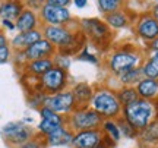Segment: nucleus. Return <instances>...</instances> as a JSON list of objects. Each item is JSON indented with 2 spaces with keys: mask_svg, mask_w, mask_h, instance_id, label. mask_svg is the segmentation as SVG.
Masks as SVG:
<instances>
[{
  "mask_svg": "<svg viewBox=\"0 0 158 148\" xmlns=\"http://www.w3.org/2000/svg\"><path fill=\"white\" fill-rule=\"evenodd\" d=\"M143 59H145V54L139 49L133 46H123L108 54V57L106 59V68L108 69L110 74L118 76L129 69L141 66Z\"/></svg>",
  "mask_w": 158,
  "mask_h": 148,
  "instance_id": "nucleus-1",
  "label": "nucleus"
},
{
  "mask_svg": "<svg viewBox=\"0 0 158 148\" xmlns=\"http://www.w3.org/2000/svg\"><path fill=\"white\" fill-rule=\"evenodd\" d=\"M91 107L102 119H117L122 116L123 106L120 104L116 90L108 85H100L94 88V95L91 98Z\"/></svg>",
  "mask_w": 158,
  "mask_h": 148,
  "instance_id": "nucleus-2",
  "label": "nucleus"
},
{
  "mask_svg": "<svg viewBox=\"0 0 158 148\" xmlns=\"http://www.w3.org/2000/svg\"><path fill=\"white\" fill-rule=\"evenodd\" d=\"M122 117L127 120L138 132H141L158 117L157 106L154 101L138 98L136 101L130 103L129 106H124L122 110Z\"/></svg>",
  "mask_w": 158,
  "mask_h": 148,
  "instance_id": "nucleus-3",
  "label": "nucleus"
},
{
  "mask_svg": "<svg viewBox=\"0 0 158 148\" xmlns=\"http://www.w3.org/2000/svg\"><path fill=\"white\" fill-rule=\"evenodd\" d=\"M79 27L86 35V38L100 50H106L113 38V29L107 25L104 19L98 18H84L79 21Z\"/></svg>",
  "mask_w": 158,
  "mask_h": 148,
  "instance_id": "nucleus-4",
  "label": "nucleus"
},
{
  "mask_svg": "<svg viewBox=\"0 0 158 148\" xmlns=\"http://www.w3.org/2000/svg\"><path fill=\"white\" fill-rule=\"evenodd\" d=\"M102 117L91 106L76 107L70 114L66 116V125L72 132L86 131V129H100Z\"/></svg>",
  "mask_w": 158,
  "mask_h": 148,
  "instance_id": "nucleus-5",
  "label": "nucleus"
},
{
  "mask_svg": "<svg viewBox=\"0 0 158 148\" xmlns=\"http://www.w3.org/2000/svg\"><path fill=\"white\" fill-rule=\"evenodd\" d=\"M38 82H40V90H43L47 95H53V94H57L60 91H64V90H68L69 87L68 70L54 65L44 75L40 76Z\"/></svg>",
  "mask_w": 158,
  "mask_h": 148,
  "instance_id": "nucleus-6",
  "label": "nucleus"
},
{
  "mask_svg": "<svg viewBox=\"0 0 158 148\" xmlns=\"http://www.w3.org/2000/svg\"><path fill=\"white\" fill-rule=\"evenodd\" d=\"M57 53V49L51 44L48 40H45L44 37L38 40L37 43L31 44L22 51H16V54L21 56V63L25 65L27 62L38 60V59H45V57H54Z\"/></svg>",
  "mask_w": 158,
  "mask_h": 148,
  "instance_id": "nucleus-7",
  "label": "nucleus"
},
{
  "mask_svg": "<svg viewBox=\"0 0 158 148\" xmlns=\"http://www.w3.org/2000/svg\"><path fill=\"white\" fill-rule=\"evenodd\" d=\"M41 22L45 25H69L72 22V13L68 7L45 3L38 12Z\"/></svg>",
  "mask_w": 158,
  "mask_h": 148,
  "instance_id": "nucleus-8",
  "label": "nucleus"
},
{
  "mask_svg": "<svg viewBox=\"0 0 158 148\" xmlns=\"http://www.w3.org/2000/svg\"><path fill=\"white\" fill-rule=\"evenodd\" d=\"M133 29H135V34L147 44H149L158 37V22L154 19V16L149 12L141 13L136 18L135 23H133Z\"/></svg>",
  "mask_w": 158,
  "mask_h": 148,
  "instance_id": "nucleus-9",
  "label": "nucleus"
},
{
  "mask_svg": "<svg viewBox=\"0 0 158 148\" xmlns=\"http://www.w3.org/2000/svg\"><path fill=\"white\" fill-rule=\"evenodd\" d=\"M45 106L48 108H51L53 112L63 114V116L70 114L75 108L78 107L76 106V100H75L70 90H64V91H60L57 94L48 95L47 100H45Z\"/></svg>",
  "mask_w": 158,
  "mask_h": 148,
  "instance_id": "nucleus-10",
  "label": "nucleus"
},
{
  "mask_svg": "<svg viewBox=\"0 0 158 148\" xmlns=\"http://www.w3.org/2000/svg\"><path fill=\"white\" fill-rule=\"evenodd\" d=\"M76 29H72L69 25H44L43 27V37L50 41L59 50L70 43Z\"/></svg>",
  "mask_w": 158,
  "mask_h": 148,
  "instance_id": "nucleus-11",
  "label": "nucleus"
},
{
  "mask_svg": "<svg viewBox=\"0 0 158 148\" xmlns=\"http://www.w3.org/2000/svg\"><path fill=\"white\" fill-rule=\"evenodd\" d=\"M38 112L41 114V122H40V125H38V129L41 132V135H44L45 138L48 137V135H51L54 131H57L59 128L66 126V116L53 112L47 106L41 107Z\"/></svg>",
  "mask_w": 158,
  "mask_h": 148,
  "instance_id": "nucleus-12",
  "label": "nucleus"
},
{
  "mask_svg": "<svg viewBox=\"0 0 158 148\" xmlns=\"http://www.w3.org/2000/svg\"><path fill=\"white\" fill-rule=\"evenodd\" d=\"M101 129H86V131L75 132L72 139L73 148H98L102 139Z\"/></svg>",
  "mask_w": 158,
  "mask_h": 148,
  "instance_id": "nucleus-13",
  "label": "nucleus"
},
{
  "mask_svg": "<svg viewBox=\"0 0 158 148\" xmlns=\"http://www.w3.org/2000/svg\"><path fill=\"white\" fill-rule=\"evenodd\" d=\"M43 38V29H31V31H23V32H18L10 41V47L16 51H22L31 44L37 43L38 40Z\"/></svg>",
  "mask_w": 158,
  "mask_h": 148,
  "instance_id": "nucleus-14",
  "label": "nucleus"
},
{
  "mask_svg": "<svg viewBox=\"0 0 158 148\" xmlns=\"http://www.w3.org/2000/svg\"><path fill=\"white\" fill-rule=\"evenodd\" d=\"M16 29L19 32H23V31H31V29H37L41 23V19H40L38 12L32 11V9H28L25 7L22 11V13L19 15L16 21Z\"/></svg>",
  "mask_w": 158,
  "mask_h": 148,
  "instance_id": "nucleus-15",
  "label": "nucleus"
},
{
  "mask_svg": "<svg viewBox=\"0 0 158 148\" xmlns=\"http://www.w3.org/2000/svg\"><path fill=\"white\" fill-rule=\"evenodd\" d=\"M136 91L139 94V98L149 100V101H158V79L151 78H142L135 85Z\"/></svg>",
  "mask_w": 158,
  "mask_h": 148,
  "instance_id": "nucleus-16",
  "label": "nucleus"
},
{
  "mask_svg": "<svg viewBox=\"0 0 158 148\" xmlns=\"http://www.w3.org/2000/svg\"><path fill=\"white\" fill-rule=\"evenodd\" d=\"M25 9L23 0H3L0 3V19L16 21Z\"/></svg>",
  "mask_w": 158,
  "mask_h": 148,
  "instance_id": "nucleus-17",
  "label": "nucleus"
},
{
  "mask_svg": "<svg viewBox=\"0 0 158 148\" xmlns=\"http://www.w3.org/2000/svg\"><path fill=\"white\" fill-rule=\"evenodd\" d=\"M76 100L78 107H86L91 104V98L94 95V87L86 84V82H79L70 90Z\"/></svg>",
  "mask_w": 158,
  "mask_h": 148,
  "instance_id": "nucleus-18",
  "label": "nucleus"
},
{
  "mask_svg": "<svg viewBox=\"0 0 158 148\" xmlns=\"http://www.w3.org/2000/svg\"><path fill=\"white\" fill-rule=\"evenodd\" d=\"M53 66H54L53 57H45V59H38V60L27 62L23 65V70L27 72V75H32V76L40 78L41 75H44Z\"/></svg>",
  "mask_w": 158,
  "mask_h": 148,
  "instance_id": "nucleus-19",
  "label": "nucleus"
},
{
  "mask_svg": "<svg viewBox=\"0 0 158 148\" xmlns=\"http://www.w3.org/2000/svg\"><path fill=\"white\" fill-rule=\"evenodd\" d=\"M104 21L107 22V25L111 29L127 28L130 25V22H132L129 13L124 11V9H120V11H116V12H111V13L104 15Z\"/></svg>",
  "mask_w": 158,
  "mask_h": 148,
  "instance_id": "nucleus-20",
  "label": "nucleus"
},
{
  "mask_svg": "<svg viewBox=\"0 0 158 148\" xmlns=\"http://www.w3.org/2000/svg\"><path fill=\"white\" fill-rule=\"evenodd\" d=\"M75 132H72L69 128L62 126L57 131H54L51 135L45 138V141L48 145L53 147H60V145H72V139H73Z\"/></svg>",
  "mask_w": 158,
  "mask_h": 148,
  "instance_id": "nucleus-21",
  "label": "nucleus"
},
{
  "mask_svg": "<svg viewBox=\"0 0 158 148\" xmlns=\"http://www.w3.org/2000/svg\"><path fill=\"white\" fill-rule=\"evenodd\" d=\"M141 68H142L143 78L158 79V51L157 50H148V54L143 59Z\"/></svg>",
  "mask_w": 158,
  "mask_h": 148,
  "instance_id": "nucleus-22",
  "label": "nucleus"
},
{
  "mask_svg": "<svg viewBox=\"0 0 158 148\" xmlns=\"http://www.w3.org/2000/svg\"><path fill=\"white\" fill-rule=\"evenodd\" d=\"M138 139L142 145H158V117L138 133Z\"/></svg>",
  "mask_w": 158,
  "mask_h": 148,
  "instance_id": "nucleus-23",
  "label": "nucleus"
},
{
  "mask_svg": "<svg viewBox=\"0 0 158 148\" xmlns=\"http://www.w3.org/2000/svg\"><path fill=\"white\" fill-rule=\"evenodd\" d=\"M142 78H143V74H142L141 66L129 69V70H126L123 74H120L118 76H116V79L118 81V84H120V85H124V87H135Z\"/></svg>",
  "mask_w": 158,
  "mask_h": 148,
  "instance_id": "nucleus-24",
  "label": "nucleus"
},
{
  "mask_svg": "<svg viewBox=\"0 0 158 148\" xmlns=\"http://www.w3.org/2000/svg\"><path fill=\"white\" fill-rule=\"evenodd\" d=\"M116 94H117V98L118 101H120V104L122 106H129L130 103L136 101L138 98H139V94H138V91H136L135 87H124L122 85L120 88H117L116 90Z\"/></svg>",
  "mask_w": 158,
  "mask_h": 148,
  "instance_id": "nucleus-25",
  "label": "nucleus"
},
{
  "mask_svg": "<svg viewBox=\"0 0 158 148\" xmlns=\"http://www.w3.org/2000/svg\"><path fill=\"white\" fill-rule=\"evenodd\" d=\"M104 135H107L108 138H111L113 141L118 142V139L122 138V132L118 129V125H117V120L116 119H104L101 123V128Z\"/></svg>",
  "mask_w": 158,
  "mask_h": 148,
  "instance_id": "nucleus-26",
  "label": "nucleus"
},
{
  "mask_svg": "<svg viewBox=\"0 0 158 148\" xmlns=\"http://www.w3.org/2000/svg\"><path fill=\"white\" fill-rule=\"evenodd\" d=\"M126 2L127 0H97V6H98V11L101 12L102 15H107L111 12L124 9Z\"/></svg>",
  "mask_w": 158,
  "mask_h": 148,
  "instance_id": "nucleus-27",
  "label": "nucleus"
},
{
  "mask_svg": "<svg viewBox=\"0 0 158 148\" xmlns=\"http://www.w3.org/2000/svg\"><path fill=\"white\" fill-rule=\"evenodd\" d=\"M32 137H34V131H32L31 128H28V126H25V128H22L18 133H15L13 137L7 138L6 141L9 144H12V145H22L23 142H27V141L31 139Z\"/></svg>",
  "mask_w": 158,
  "mask_h": 148,
  "instance_id": "nucleus-28",
  "label": "nucleus"
},
{
  "mask_svg": "<svg viewBox=\"0 0 158 148\" xmlns=\"http://www.w3.org/2000/svg\"><path fill=\"white\" fill-rule=\"evenodd\" d=\"M117 125H118V129L122 132V137H126V138H138V133L139 132L136 131L133 126L130 125L127 120L124 119V117H117Z\"/></svg>",
  "mask_w": 158,
  "mask_h": 148,
  "instance_id": "nucleus-29",
  "label": "nucleus"
},
{
  "mask_svg": "<svg viewBox=\"0 0 158 148\" xmlns=\"http://www.w3.org/2000/svg\"><path fill=\"white\" fill-rule=\"evenodd\" d=\"M47 94L43 90H32L31 95H29V106H32L34 108H41L45 106V100H47Z\"/></svg>",
  "mask_w": 158,
  "mask_h": 148,
  "instance_id": "nucleus-30",
  "label": "nucleus"
},
{
  "mask_svg": "<svg viewBox=\"0 0 158 148\" xmlns=\"http://www.w3.org/2000/svg\"><path fill=\"white\" fill-rule=\"evenodd\" d=\"M22 128H25L23 122H10V123H7V125L3 126V129H2V133H3L5 139H7V138L13 137L15 133H18V132L21 131Z\"/></svg>",
  "mask_w": 158,
  "mask_h": 148,
  "instance_id": "nucleus-31",
  "label": "nucleus"
},
{
  "mask_svg": "<svg viewBox=\"0 0 158 148\" xmlns=\"http://www.w3.org/2000/svg\"><path fill=\"white\" fill-rule=\"evenodd\" d=\"M45 144H47V141H45L44 135H34L31 139H28L27 142H23L18 148H44Z\"/></svg>",
  "mask_w": 158,
  "mask_h": 148,
  "instance_id": "nucleus-32",
  "label": "nucleus"
},
{
  "mask_svg": "<svg viewBox=\"0 0 158 148\" xmlns=\"http://www.w3.org/2000/svg\"><path fill=\"white\" fill-rule=\"evenodd\" d=\"M76 59H78V60H81V62L92 63V65H100L98 57H97L94 53L88 51V49H82V50L79 51L78 54H76Z\"/></svg>",
  "mask_w": 158,
  "mask_h": 148,
  "instance_id": "nucleus-33",
  "label": "nucleus"
},
{
  "mask_svg": "<svg viewBox=\"0 0 158 148\" xmlns=\"http://www.w3.org/2000/svg\"><path fill=\"white\" fill-rule=\"evenodd\" d=\"M53 60H54V65L56 66H59V68L62 69H66L68 70L69 65H70V59H69V56H64V54H60V53H56V56L53 57Z\"/></svg>",
  "mask_w": 158,
  "mask_h": 148,
  "instance_id": "nucleus-34",
  "label": "nucleus"
},
{
  "mask_svg": "<svg viewBox=\"0 0 158 148\" xmlns=\"http://www.w3.org/2000/svg\"><path fill=\"white\" fill-rule=\"evenodd\" d=\"M23 3H25V6L28 7V9H32V11L35 12H40L41 11V7L47 3L45 0H23Z\"/></svg>",
  "mask_w": 158,
  "mask_h": 148,
  "instance_id": "nucleus-35",
  "label": "nucleus"
},
{
  "mask_svg": "<svg viewBox=\"0 0 158 148\" xmlns=\"http://www.w3.org/2000/svg\"><path fill=\"white\" fill-rule=\"evenodd\" d=\"M12 56V47L10 46H3L0 47V65H5L9 62Z\"/></svg>",
  "mask_w": 158,
  "mask_h": 148,
  "instance_id": "nucleus-36",
  "label": "nucleus"
},
{
  "mask_svg": "<svg viewBox=\"0 0 158 148\" xmlns=\"http://www.w3.org/2000/svg\"><path fill=\"white\" fill-rule=\"evenodd\" d=\"M48 5H54V6H62V7H68L70 5L72 0H45Z\"/></svg>",
  "mask_w": 158,
  "mask_h": 148,
  "instance_id": "nucleus-37",
  "label": "nucleus"
},
{
  "mask_svg": "<svg viewBox=\"0 0 158 148\" xmlns=\"http://www.w3.org/2000/svg\"><path fill=\"white\" fill-rule=\"evenodd\" d=\"M2 25H3L6 29H9V31H13V29H16V23H15V21H9V19H2Z\"/></svg>",
  "mask_w": 158,
  "mask_h": 148,
  "instance_id": "nucleus-38",
  "label": "nucleus"
},
{
  "mask_svg": "<svg viewBox=\"0 0 158 148\" xmlns=\"http://www.w3.org/2000/svg\"><path fill=\"white\" fill-rule=\"evenodd\" d=\"M149 13L154 16V19L158 22V3H155V5L151 6V9H149Z\"/></svg>",
  "mask_w": 158,
  "mask_h": 148,
  "instance_id": "nucleus-39",
  "label": "nucleus"
},
{
  "mask_svg": "<svg viewBox=\"0 0 158 148\" xmlns=\"http://www.w3.org/2000/svg\"><path fill=\"white\" fill-rule=\"evenodd\" d=\"M73 5L78 7V9H84L85 6L88 5V0H72Z\"/></svg>",
  "mask_w": 158,
  "mask_h": 148,
  "instance_id": "nucleus-40",
  "label": "nucleus"
},
{
  "mask_svg": "<svg viewBox=\"0 0 158 148\" xmlns=\"http://www.w3.org/2000/svg\"><path fill=\"white\" fill-rule=\"evenodd\" d=\"M3 46H9V43H7V37H6V34L0 29V47Z\"/></svg>",
  "mask_w": 158,
  "mask_h": 148,
  "instance_id": "nucleus-41",
  "label": "nucleus"
},
{
  "mask_svg": "<svg viewBox=\"0 0 158 148\" xmlns=\"http://www.w3.org/2000/svg\"><path fill=\"white\" fill-rule=\"evenodd\" d=\"M148 50H157L158 51V37L148 44Z\"/></svg>",
  "mask_w": 158,
  "mask_h": 148,
  "instance_id": "nucleus-42",
  "label": "nucleus"
},
{
  "mask_svg": "<svg viewBox=\"0 0 158 148\" xmlns=\"http://www.w3.org/2000/svg\"><path fill=\"white\" fill-rule=\"evenodd\" d=\"M141 148H154V147H149V145H142Z\"/></svg>",
  "mask_w": 158,
  "mask_h": 148,
  "instance_id": "nucleus-43",
  "label": "nucleus"
},
{
  "mask_svg": "<svg viewBox=\"0 0 158 148\" xmlns=\"http://www.w3.org/2000/svg\"><path fill=\"white\" fill-rule=\"evenodd\" d=\"M152 2H154V3H158V0H152Z\"/></svg>",
  "mask_w": 158,
  "mask_h": 148,
  "instance_id": "nucleus-44",
  "label": "nucleus"
},
{
  "mask_svg": "<svg viewBox=\"0 0 158 148\" xmlns=\"http://www.w3.org/2000/svg\"><path fill=\"white\" fill-rule=\"evenodd\" d=\"M98 148H102V147H98Z\"/></svg>",
  "mask_w": 158,
  "mask_h": 148,
  "instance_id": "nucleus-45",
  "label": "nucleus"
},
{
  "mask_svg": "<svg viewBox=\"0 0 158 148\" xmlns=\"http://www.w3.org/2000/svg\"><path fill=\"white\" fill-rule=\"evenodd\" d=\"M157 148H158V147H157Z\"/></svg>",
  "mask_w": 158,
  "mask_h": 148,
  "instance_id": "nucleus-46",
  "label": "nucleus"
}]
</instances>
